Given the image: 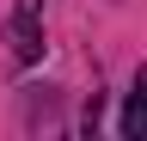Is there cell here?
Returning <instances> with one entry per match:
<instances>
[{
  "label": "cell",
  "mask_w": 147,
  "mask_h": 141,
  "mask_svg": "<svg viewBox=\"0 0 147 141\" xmlns=\"http://www.w3.org/2000/svg\"><path fill=\"white\" fill-rule=\"evenodd\" d=\"M6 49H12V61L18 67H37L43 61V0H12V12H6Z\"/></svg>",
  "instance_id": "1"
},
{
  "label": "cell",
  "mask_w": 147,
  "mask_h": 141,
  "mask_svg": "<svg viewBox=\"0 0 147 141\" xmlns=\"http://www.w3.org/2000/svg\"><path fill=\"white\" fill-rule=\"evenodd\" d=\"M117 129H123V141H147V67L135 74V86H129V98H123V117H117Z\"/></svg>",
  "instance_id": "2"
}]
</instances>
